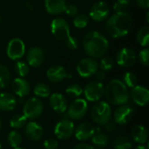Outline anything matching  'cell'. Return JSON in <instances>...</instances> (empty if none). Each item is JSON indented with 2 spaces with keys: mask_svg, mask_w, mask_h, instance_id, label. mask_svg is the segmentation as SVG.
I'll return each mask as SVG.
<instances>
[{
  "mask_svg": "<svg viewBox=\"0 0 149 149\" xmlns=\"http://www.w3.org/2000/svg\"><path fill=\"white\" fill-rule=\"evenodd\" d=\"M133 25L131 15L127 11H116L107 18L106 22V30L107 33L114 38L127 36Z\"/></svg>",
  "mask_w": 149,
  "mask_h": 149,
  "instance_id": "6da1fadb",
  "label": "cell"
},
{
  "mask_svg": "<svg viewBox=\"0 0 149 149\" xmlns=\"http://www.w3.org/2000/svg\"><path fill=\"white\" fill-rule=\"evenodd\" d=\"M83 48L86 53L93 58H101L109 48L108 39L99 31H89L83 38Z\"/></svg>",
  "mask_w": 149,
  "mask_h": 149,
  "instance_id": "7a4b0ae2",
  "label": "cell"
},
{
  "mask_svg": "<svg viewBox=\"0 0 149 149\" xmlns=\"http://www.w3.org/2000/svg\"><path fill=\"white\" fill-rule=\"evenodd\" d=\"M104 95L106 96L107 102L114 106H121L128 103L130 95L128 88L125 84L118 79H112L108 82L105 87Z\"/></svg>",
  "mask_w": 149,
  "mask_h": 149,
  "instance_id": "3957f363",
  "label": "cell"
},
{
  "mask_svg": "<svg viewBox=\"0 0 149 149\" xmlns=\"http://www.w3.org/2000/svg\"><path fill=\"white\" fill-rule=\"evenodd\" d=\"M112 108L107 101H98L91 110V119L98 126H104L110 121Z\"/></svg>",
  "mask_w": 149,
  "mask_h": 149,
  "instance_id": "277c9868",
  "label": "cell"
},
{
  "mask_svg": "<svg viewBox=\"0 0 149 149\" xmlns=\"http://www.w3.org/2000/svg\"><path fill=\"white\" fill-rule=\"evenodd\" d=\"M44 105L38 98H30L27 100L23 107V114L27 120H36L43 113Z\"/></svg>",
  "mask_w": 149,
  "mask_h": 149,
  "instance_id": "5b68a950",
  "label": "cell"
},
{
  "mask_svg": "<svg viewBox=\"0 0 149 149\" xmlns=\"http://www.w3.org/2000/svg\"><path fill=\"white\" fill-rule=\"evenodd\" d=\"M87 110V101L85 99L77 98L67 107V116L72 120H79L86 116Z\"/></svg>",
  "mask_w": 149,
  "mask_h": 149,
  "instance_id": "8992f818",
  "label": "cell"
},
{
  "mask_svg": "<svg viewBox=\"0 0 149 149\" xmlns=\"http://www.w3.org/2000/svg\"><path fill=\"white\" fill-rule=\"evenodd\" d=\"M105 93L104 85L98 80L90 81L83 89V93L86 100L90 102H97L103 96Z\"/></svg>",
  "mask_w": 149,
  "mask_h": 149,
  "instance_id": "52a82bcc",
  "label": "cell"
},
{
  "mask_svg": "<svg viewBox=\"0 0 149 149\" xmlns=\"http://www.w3.org/2000/svg\"><path fill=\"white\" fill-rule=\"evenodd\" d=\"M99 69V64L93 58H82L76 66V71L78 74L82 78H90L95 74Z\"/></svg>",
  "mask_w": 149,
  "mask_h": 149,
  "instance_id": "ba28073f",
  "label": "cell"
},
{
  "mask_svg": "<svg viewBox=\"0 0 149 149\" xmlns=\"http://www.w3.org/2000/svg\"><path fill=\"white\" fill-rule=\"evenodd\" d=\"M51 31L57 39L65 40L70 36L69 24L62 17L54 18L51 24Z\"/></svg>",
  "mask_w": 149,
  "mask_h": 149,
  "instance_id": "9c48e42d",
  "label": "cell"
},
{
  "mask_svg": "<svg viewBox=\"0 0 149 149\" xmlns=\"http://www.w3.org/2000/svg\"><path fill=\"white\" fill-rule=\"evenodd\" d=\"M74 123L68 119H63L58 121L54 127V135L58 140H68L74 133Z\"/></svg>",
  "mask_w": 149,
  "mask_h": 149,
  "instance_id": "30bf717a",
  "label": "cell"
},
{
  "mask_svg": "<svg viewBox=\"0 0 149 149\" xmlns=\"http://www.w3.org/2000/svg\"><path fill=\"white\" fill-rule=\"evenodd\" d=\"M6 53L9 58L11 60H17L23 58L25 53L24 42L18 38H15L10 40L7 45Z\"/></svg>",
  "mask_w": 149,
  "mask_h": 149,
  "instance_id": "8fae6325",
  "label": "cell"
},
{
  "mask_svg": "<svg viewBox=\"0 0 149 149\" xmlns=\"http://www.w3.org/2000/svg\"><path fill=\"white\" fill-rule=\"evenodd\" d=\"M137 55L135 52L130 48L124 47L116 54V63L122 67H131L135 65Z\"/></svg>",
  "mask_w": 149,
  "mask_h": 149,
  "instance_id": "7c38bea8",
  "label": "cell"
},
{
  "mask_svg": "<svg viewBox=\"0 0 149 149\" xmlns=\"http://www.w3.org/2000/svg\"><path fill=\"white\" fill-rule=\"evenodd\" d=\"M110 13L109 6L103 1L96 2L90 9L89 16L96 22H102L107 19Z\"/></svg>",
  "mask_w": 149,
  "mask_h": 149,
  "instance_id": "4fadbf2b",
  "label": "cell"
},
{
  "mask_svg": "<svg viewBox=\"0 0 149 149\" xmlns=\"http://www.w3.org/2000/svg\"><path fill=\"white\" fill-rule=\"evenodd\" d=\"M134 109L128 105H121L115 111L113 114V120L116 124L127 125L133 118Z\"/></svg>",
  "mask_w": 149,
  "mask_h": 149,
  "instance_id": "5bb4252c",
  "label": "cell"
},
{
  "mask_svg": "<svg viewBox=\"0 0 149 149\" xmlns=\"http://www.w3.org/2000/svg\"><path fill=\"white\" fill-rule=\"evenodd\" d=\"M129 95L133 101L140 107H145L148 103L149 91L145 86L136 85L132 88Z\"/></svg>",
  "mask_w": 149,
  "mask_h": 149,
  "instance_id": "9a60e30c",
  "label": "cell"
},
{
  "mask_svg": "<svg viewBox=\"0 0 149 149\" xmlns=\"http://www.w3.org/2000/svg\"><path fill=\"white\" fill-rule=\"evenodd\" d=\"M96 132V127L90 122H82L74 129V135L78 141H85L91 139Z\"/></svg>",
  "mask_w": 149,
  "mask_h": 149,
  "instance_id": "2e32d148",
  "label": "cell"
},
{
  "mask_svg": "<svg viewBox=\"0 0 149 149\" xmlns=\"http://www.w3.org/2000/svg\"><path fill=\"white\" fill-rule=\"evenodd\" d=\"M26 60L29 66L34 68L38 67L45 61V52L40 47H31L27 52Z\"/></svg>",
  "mask_w": 149,
  "mask_h": 149,
  "instance_id": "e0dca14e",
  "label": "cell"
},
{
  "mask_svg": "<svg viewBox=\"0 0 149 149\" xmlns=\"http://www.w3.org/2000/svg\"><path fill=\"white\" fill-rule=\"evenodd\" d=\"M24 135L31 141H38L44 135L43 127L36 121L27 122L24 126Z\"/></svg>",
  "mask_w": 149,
  "mask_h": 149,
  "instance_id": "ac0fdd59",
  "label": "cell"
},
{
  "mask_svg": "<svg viewBox=\"0 0 149 149\" xmlns=\"http://www.w3.org/2000/svg\"><path fill=\"white\" fill-rule=\"evenodd\" d=\"M50 106L52 110L58 113H63L66 111L68 107V103L66 98L59 93H54L49 96Z\"/></svg>",
  "mask_w": 149,
  "mask_h": 149,
  "instance_id": "d6986e66",
  "label": "cell"
},
{
  "mask_svg": "<svg viewBox=\"0 0 149 149\" xmlns=\"http://www.w3.org/2000/svg\"><path fill=\"white\" fill-rule=\"evenodd\" d=\"M46 77L49 81L52 83H58L66 79L67 77L71 78L68 75L66 70L62 65H52L46 71Z\"/></svg>",
  "mask_w": 149,
  "mask_h": 149,
  "instance_id": "ffe728a7",
  "label": "cell"
},
{
  "mask_svg": "<svg viewBox=\"0 0 149 149\" xmlns=\"http://www.w3.org/2000/svg\"><path fill=\"white\" fill-rule=\"evenodd\" d=\"M11 89L13 93L19 98H24L30 93L31 86L24 78H16L11 82Z\"/></svg>",
  "mask_w": 149,
  "mask_h": 149,
  "instance_id": "44dd1931",
  "label": "cell"
},
{
  "mask_svg": "<svg viewBox=\"0 0 149 149\" xmlns=\"http://www.w3.org/2000/svg\"><path fill=\"white\" fill-rule=\"evenodd\" d=\"M17 105V100L14 95L9 93H0V111L10 112L16 108Z\"/></svg>",
  "mask_w": 149,
  "mask_h": 149,
  "instance_id": "7402d4cb",
  "label": "cell"
},
{
  "mask_svg": "<svg viewBox=\"0 0 149 149\" xmlns=\"http://www.w3.org/2000/svg\"><path fill=\"white\" fill-rule=\"evenodd\" d=\"M66 5L65 0H45V10L52 15H58L65 12Z\"/></svg>",
  "mask_w": 149,
  "mask_h": 149,
  "instance_id": "603a6c76",
  "label": "cell"
},
{
  "mask_svg": "<svg viewBox=\"0 0 149 149\" xmlns=\"http://www.w3.org/2000/svg\"><path fill=\"white\" fill-rule=\"evenodd\" d=\"M131 137L136 143L144 145L148 139V133L147 128L142 125H136L131 130Z\"/></svg>",
  "mask_w": 149,
  "mask_h": 149,
  "instance_id": "cb8c5ba5",
  "label": "cell"
},
{
  "mask_svg": "<svg viewBox=\"0 0 149 149\" xmlns=\"http://www.w3.org/2000/svg\"><path fill=\"white\" fill-rule=\"evenodd\" d=\"M91 139H92L93 144L99 148H103L107 147L109 143L108 137L107 136V134L100 133V130L99 127L96 128V132Z\"/></svg>",
  "mask_w": 149,
  "mask_h": 149,
  "instance_id": "d4e9b609",
  "label": "cell"
},
{
  "mask_svg": "<svg viewBox=\"0 0 149 149\" xmlns=\"http://www.w3.org/2000/svg\"><path fill=\"white\" fill-rule=\"evenodd\" d=\"M10 72L3 65H0V89L6 88L10 82Z\"/></svg>",
  "mask_w": 149,
  "mask_h": 149,
  "instance_id": "484cf974",
  "label": "cell"
},
{
  "mask_svg": "<svg viewBox=\"0 0 149 149\" xmlns=\"http://www.w3.org/2000/svg\"><path fill=\"white\" fill-rule=\"evenodd\" d=\"M27 123V119L24 114L17 113L14 114L10 120V126L14 129L23 128Z\"/></svg>",
  "mask_w": 149,
  "mask_h": 149,
  "instance_id": "4316f807",
  "label": "cell"
},
{
  "mask_svg": "<svg viewBox=\"0 0 149 149\" xmlns=\"http://www.w3.org/2000/svg\"><path fill=\"white\" fill-rule=\"evenodd\" d=\"M33 93L38 98H47L51 95V89L46 84L38 83L35 86Z\"/></svg>",
  "mask_w": 149,
  "mask_h": 149,
  "instance_id": "83f0119b",
  "label": "cell"
},
{
  "mask_svg": "<svg viewBox=\"0 0 149 149\" xmlns=\"http://www.w3.org/2000/svg\"><path fill=\"white\" fill-rule=\"evenodd\" d=\"M137 40L138 43L143 46L147 47L149 45V27L148 25L140 29L137 34Z\"/></svg>",
  "mask_w": 149,
  "mask_h": 149,
  "instance_id": "f1b7e54d",
  "label": "cell"
},
{
  "mask_svg": "<svg viewBox=\"0 0 149 149\" xmlns=\"http://www.w3.org/2000/svg\"><path fill=\"white\" fill-rule=\"evenodd\" d=\"M7 141L11 148H18L22 143V136L18 132L12 130L8 134Z\"/></svg>",
  "mask_w": 149,
  "mask_h": 149,
  "instance_id": "f546056e",
  "label": "cell"
},
{
  "mask_svg": "<svg viewBox=\"0 0 149 149\" xmlns=\"http://www.w3.org/2000/svg\"><path fill=\"white\" fill-rule=\"evenodd\" d=\"M113 146L114 149H131L133 145L131 141L127 137L119 136L113 141Z\"/></svg>",
  "mask_w": 149,
  "mask_h": 149,
  "instance_id": "4dcf8cb0",
  "label": "cell"
},
{
  "mask_svg": "<svg viewBox=\"0 0 149 149\" xmlns=\"http://www.w3.org/2000/svg\"><path fill=\"white\" fill-rule=\"evenodd\" d=\"M65 93H66L69 97H71V98H75V99H77V98L80 97L81 94L83 93V88H82V86H81L80 85H79V84H76V83L71 84V85H69V86L66 87V89H65Z\"/></svg>",
  "mask_w": 149,
  "mask_h": 149,
  "instance_id": "1f68e13d",
  "label": "cell"
},
{
  "mask_svg": "<svg viewBox=\"0 0 149 149\" xmlns=\"http://www.w3.org/2000/svg\"><path fill=\"white\" fill-rule=\"evenodd\" d=\"M125 86L127 88H133L134 86H135L138 83V79L137 76L131 72H127L124 74L123 76V81H122Z\"/></svg>",
  "mask_w": 149,
  "mask_h": 149,
  "instance_id": "d6a6232c",
  "label": "cell"
},
{
  "mask_svg": "<svg viewBox=\"0 0 149 149\" xmlns=\"http://www.w3.org/2000/svg\"><path fill=\"white\" fill-rule=\"evenodd\" d=\"M29 71H30V66L27 63L24 61H17L16 63L15 72L20 78L25 77L29 73Z\"/></svg>",
  "mask_w": 149,
  "mask_h": 149,
  "instance_id": "836d02e7",
  "label": "cell"
},
{
  "mask_svg": "<svg viewBox=\"0 0 149 149\" xmlns=\"http://www.w3.org/2000/svg\"><path fill=\"white\" fill-rule=\"evenodd\" d=\"M89 23V17L85 14H78L75 16L73 20V24L79 29H84L87 26Z\"/></svg>",
  "mask_w": 149,
  "mask_h": 149,
  "instance_id": "e575fe53",
  "label": "cell"
},
{
  "mask_svg": "<svg viewBox=\"0 0 149 149\" xmlns=\"http://www.w3.org/2000/svg\"><path fill=\"white\" fill-rule=\"evenodd\" d=\"M100 69L102 71H104V72H109L114 66V60L111 57L104 56L100 59Z\"/></svg>",
  "mask_w": 149,
  "mask_h": 149,
  "instance_id": "d590c367",
  "label": "cell"
},
{
  "mask_svg": "<svg viewBox=\"0 0 149 149\" xmlns=\"http://www.w3.org/2000/svg\"><path fill=\"white\" fill-rule=\"evenodd\" d=\"M131 3V0H115L113 3V10L115 11H122L127 9Z\"/></svg>",
  "mask_w": 149,
  "mask_h": 149,
  "instance_id": "8d00e7d4",
  "label": "cell"
},
{
  "mask_svg": "<svg viewBox=\"0 0 149 149\" xmlns=\"http://www.w3.org/2000/svg\"><path fill=\"white\" fill-rule=\"evenodd\" d=\"M138 58H139V60H140V62L143 65H145V66H148L149 65V49L148 48H144V49H142L141 52H140V53H139V56H138Z\"/></svg>",
  "mask_w": 149,
  "mask_h": 149,
  "instance_id": "74e56055",
  "label": "cell"
},
{
  "mask_svg": "<svg viewBox=\"0 0 149 149\" xmlns=\"http://www.w3.org/2000/svg\"><path fill=\"white\" fill-rule=\"evenodd\" d=\"M65 44H66V46L70 50H75L79 46V40H78V38L76 37H73V36L70 35L65 39Z\"/></svg>",
  "mask_w": 149,
  "mask_h": 149,
  "instance_id": "f35d334b",
  "label": "cell"
},
{
  "mask_svg": "<svg viewBox=\"0 0 149 149\" xmlns=\"http://www.w3.org/2000/svg\"><path fill=\"white\" fill-rule=\"evenodd\" d=\"M44 148L45 149H58V141L54 138H48L44 142Z\"/></svg>",
  "mask_w": 149,
  "mask_h": 149,
  "instance_id": "ab89813d",
  "label": "cell"
},
{
  "mask_svg": "<svg viewBox=\"0 0 149 149\" xmlns=\"http://www.w3.org/2000/svg\"><path fill=\"white\" fill-rule=\"evenodd\" d=\"M65 12L69 17H75L76 15H78L79 10H78V7L75 4H72L71 3V4H67L66 5V8L65 10Z\"/></svg>",
  "mask_w": 149,
  "mask_h": 149,
  "instance_id": "60d3db41",
  "label": "cell"
},
{
  "mask_svg": "<svg viewBox=\"0 0 149 149\" xmlns=\"http://www.w3.org/2000/svg\"><path fill=\"white\" fill-rule=\"evenodd\" d=\"M104 127H105L106 131H107V132H109V133L114 132L115 129H116V125H115V123L111 122V121H108L107 124L104 125Z\"/></svg>",
  "mask_w": 149,
  "mask_h": 149,
  "instance_id": "b9f144b4",
  "label": "cell"
},
{
  "mask_svg": "<svg viewBox=\"0 0 149 149\" xmlns=\"http://www.w3.org/2000/svg\"><path fill=\"white\" fill-rule=\"evenodd\" d=\"M95 74H96V79H97V80L98 81H103V80H105L106 79V72H104V71H102V70H98L96 72H95Z\"/></svg>",
  "mask_w": 149,
  "mask_h": 149,
  "instance_id": "7bdbcfd3",
  "label": "cell"
},
{
  "mask_svg": "<svg viewBox=\"0 0 149 149\" xmlns=\"http://www.w3.org/2000/svg\"><path fill=\"white\" fill-rule=\"evenodd\" d=\"M73 149H95V148L93 146L86 144V143H80V144L76 145L73 148Z\"/></svg>",
  "mask_w": 149,
  "mask_h": 149,
  "instance_id": "ee69618b",
  "label": "cell"
},
{
  "mask_svg": "<svg viewBox=\"0 0 149 149\" xmlns=\"http://www.w3.org/2000/svg\"><path fill=\"white\" fill-rule=\"evenodd\" d=\"M137 4L142 9H148L149 0H136Z\"/></svg>",
  "mask_w": 149,
  "mask_h": 149,
  "instance_id": "f6af8a7d",
  "label": "cell"
},
{
  "mask_svg": "<svg viewBox=\"0 0 149 149\" xmlns=\"http://www.w3.org/2000/svg\"><path fill=\"white\" fill-rule=\"evenodd\" d=\"M24 5H25V7H26L28 10H33V5H32V3H31L30 2H26V3H24Z\"/></svg>",
  "mask_w": 149,
  "mask_h": 149,
  "instance_id": "bcb514c9",
  "label": "cell"
},
{
  "mask_svg": "<svg viewBox=\"0 0 149 149\" xmlns=\"http://www.w3.org/2000/svg\"><path fill=\"white\" fill-rule=\"evenodd\" d=\"M135 149H148V147L147 146H145V145H139L137 148Z\"/></svg>",
  "mask_w": 149,
  "mask_h": 149,
  "instance_id": "7dc6e473",
  "label": "cell"
},
{
  "mask_svg": "<svg viewBox=\"0 0 149 149\" xmlns=\"http://www.w3.org/2000/svg\"><path fill=\"white\" fill-rule=\"evenodd\" d=\"M146 20H147V23H149V12H147V15H146Z\"/></svg>",
  "mask_w": 149,
  "mask_h": 149,
  "instance_id": "c3c4849f",
  "label": "cell"
},
{
  "mask_svg": "<svg viewBox=\"0 0 149 149\" xmlns=\"http://www.w3.org/2000/svg\"><path fill=\"white\" fill-rule=\"evenodd\" d=\"M2 127H3V122H2V120H1V118H0V132H1V130H2Z\"/></svg>",
  "mask_w": 149,
  "mask_h": 149,
  "instance_id": "681fc988",
  "label": "cell"
},
{
  "mask_svg": "<svg viewBox=\"0 0 149 149\" xmlns=\"http://www.w3.org/2000/svg\"><path fill=\"white\" fill-rule=\"evenodd\" d=\"M13 149H24V148H19V147H18V148H13Z\"/></svg>",
  "mask_w": 149,
  "mask_h": 149,
  "instance_id": "f907efd6",
  "label": "cell"
},
{
  "mask_svg": "<svg viewBox=\"0 0 149 149\" xmlns=\"http://www.w3.org/2000/svg\"><path fill=\"white\" fill-rule=\"evenodd\" d=\"M1 21H2V17L0 16V23H1Z\"/></svg>",
  "mask_w": 149,
  "mask_h": 149,
  "instance_id": "816d5d0a",
  "label": "cell"
},
{
  "mask_svg": "<svg viewBox=\"0 0 149 149\" xmlns=\"http://www.w3.org/2000/svg\"><path fill=\"white\" fill-rule=\"evenodd\" d=\"M0 149H3V148H2V145H1V143H0Z\"/></svg>",
  "mask_w": 149,
  "mask_h": 149,
  "instance_id": "f5cc1de1",
  "label": "cell"
}]
</instances>
